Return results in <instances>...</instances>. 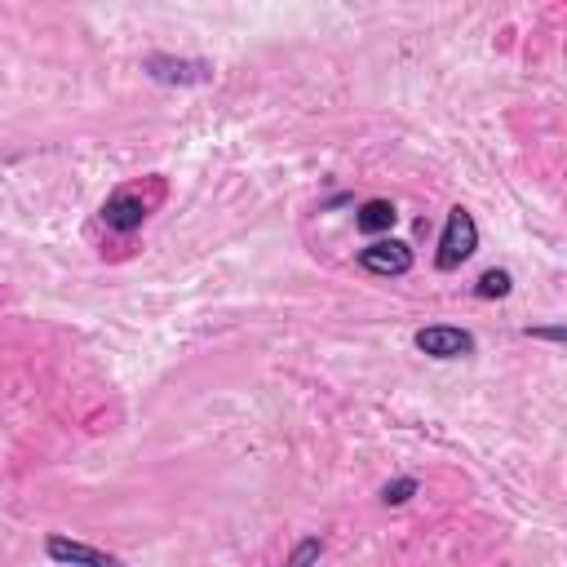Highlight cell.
Masks as SVG:
<instances>
[{
	"mask_svg": "<svg viewBox=\"0 0 567 567\" xmlns=\"http://www.w3.org/2000/svg\"><path fill=\"white\" fill-rule=\"evenodd\" d=\"M474 249H479V226H474L470 209H452L448 222H443V235H439L435 266L448 275V271H457L461 262H470Z\"/></svg>",
	"mask_w": 567,
	"mask_h": 567,
	"instance_id": "6da1fadb",
	"label": "cell"
},
{
	"mask_svg": "<svg viewBox=\"0 0 567 567\" xmlns=\"http://www.w3.org/2000/svg\"><path fill=\"white\" fill-rule=\"evenodd\" d=\"M359 266L377 280H399L412 271V249L404 240H373L368 249H359Z\"/></svg>",
	"mask_w": 567,
	"mask_h": 567,
	"instance_id": "7a4b0ae2",
	"label": "cell"
},
{
	"mask_svg": "<svg viewBox=\"0 0 567 567\" xmlns=\"http://www.w3.org/2000/svg\"><path fill=\"white\" fill-rule=\"evenodd\" d=\"M412 346H417L421 355H430V359H466V355H474V337L466 333V328H452V324L421 328V333L412 337Z\"/></svg>",
	"mask_w": 567,
	"mask_h": 567,
	"instance_id": "3957f363",
	"label": "cell"
},
{
	"mask_svg": "<svg viewBox=\"0 0 567 567\" xmlns=\"http://www.w3.org/2000/svg\"><path fill=\"white\" fill-rule=\"evenodd\" d=\"M151 80H160V85H204V80H213V67L200 63V58H169V54H151L147 63Z\"/></svg>",
	"mask_w": 567,
	"mask_h": 567,
	"instance_id": "277c9868",
	"label": "cell"
},
{
	"mask_svg": "<svg viewBox=\"0 0 567 567\" xmlns=\"http://www.w3.org/2000/svg\"><path fill=\"white\" fill-rule=\"evenodd\" d=\"M45 554L63 567H125L116 554L98 550V545H85V541H71V536H49Z\"/></svg>",
	"mask_w": 567,
	"mask_h": 567,
	"instance_id": "5b68a950",
	"label": "cell"
},
{
	"mask_svg": "<svg viewBox=\"0 0 567 567\" xmlns=\"http://www.w3.org/2000/svg\"><path fill=\"white\" fill-rule=\"evenodd\" d=\"M147 213H151V204L142 200V191H116L107 204H102V222L120 235L138 231V226L147 222Z\"/></svg>",
	"mask_w": 567,
	"mask_h": 567,
	"instance_id": "8992f818",
	"label": "cell"
},
{
	"mask_svg": "<svg viewBox=\"0 0 567 567\" xmlns=\"http://www.w3.org/2000/svg\"><path fill=\"white\" fill-rule=\"evenodd\" d=\"M395 204L390 200H368V204H359V213H355V226L364 235H381V231H390L395 226Z\"/></svg>",
	"mask_w": 567,
	"mask_h": 567,
	"instance_id": "52a82bcc",
	"label": "cell"
},
{
	"mask_svg": "<svg viewBox=\"0 0 567 567\" xmlns=\"http://www.w3.org/2000/svg\"><path fill=\"white\" fill-rule=\"evenodd\" d=\"M510 288H514L510 271H483L479 284H474V293H479V297H510Z\"/></svg>",
	"mask_w": 567,
	"mask_h": 567,
	"instance_id": "ba28073f",
	"label": "cell"
},
{
	"mask_svg": "<svg viewBox=\"0 0 567 567\" xmlns=\"http://www.w3.org/2000/svg\"><path fill=\"white\" fill-rule=\"evenodd\" d=\"M319 554H324V541H319V536H306V541H297V550L284 559V567H315Z\"/></svg>",
	"mask_w": 567,
	"mask_h": 567,
	"instance_id": "9c48e42d",
	"label": "cell"
},
{
	"mask_svg": "<svg viewBox=\"0 0 567 567\" xmlns=\"http://www.w3.org/2000/svg\"><path fill=\"white\" fill-rule=\"evenodd\" d=\"M412 497H417V479H395V483L381 488V501H386V505H404Z\"/></svg>",
	"mask_w": 567,
	"mask_h": 567,
	"instance_id": "30bf717a",
	"label": "cell"
},
{
	"mask_svg": "<svg viewBox=\"0 0 567 567\" xmlns=\"http://www.w3.org/2000/svg\"><path fill=\"white\" fill-rule=\"evenodd\" d=\"M532 337H545V342H563V328H528Z\"/></svg>",
	"mask_w": 567,
	"mask_h": 567,
	"instance_id": "8fae6325",
	"label": "cell"
}]
</instances>
